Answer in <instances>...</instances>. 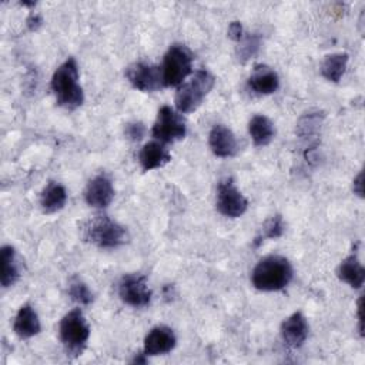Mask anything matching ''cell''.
<instances>
[{
    "label": "cell",
    "mask_w": 365,
    "mask_h": 365,
    "mask_svg": "<svg viewBox=\"0 0 365 365\" xmlns=\"http://www.w3.org/2000/svg\"><path fill=\"white\" fill-rule=\"evenodd\" d=\"M292 275V265L285 257L267 255L254 267L251 282L259 291H281L291 282Z\"/></svg>",
    "instance_id": "1"
},
{
    "label": "cell",
    "mask_w": 365,
    "mask_h": 365,
    "mask_svg": "<svg viewBox=\"0 0 365 365\" xmlns=\"http://www.w3.org/2000/svg\"><path fill=\"white\" fill-rule=\"evenodd\" d=\"M51 90L58 106L76 110L84 101V93L78 84V66L73 57L61 63L51 77Z\"/></svg>",
    "instance_id": "2"
},
{
    "label": "cell",
    "mask_w": 365,
    "mask_h": 365,
    "mask_svg": "<svg viewBox=\"0 0 365 365\" xmlns=\"http://www.w3.org/2000/svg\"><path fill=\"white\" fill-rule=\"evenodd\" d=\"M83 238L98 248H117L127 238V230L108 215H94L81 225Z\"/></svg>",
    "instance_id": "3"
},
{
    "label": "cell",
    "mask_w": 365,
    "mask_h": 365,
    "mask_svg": "<svg viewBox=\"0 0 365 365\" xmlns=\"http://www.w3.org/2000/svg\"><path fill=\"white\" fill-rule=\"evenodd\" d=\"M215 83L214 76L207 70H198L194 73L192 78L187 83H182L177 87L175 93V108L178 113H191L195 111L207 94L212 90Z\"/></svg>",
    "instance_id": "4"
},
{
    "label": "cell",
    "mask_w": 365,
    "mask_h": 365,
    "mask_svg": "<svg viewBox=\"0 0 365 365\" xmlns=\"http://www.w3.org/2000/svg\"><path fill=\"white\" fill-rule=\"evenodd\" d=\"M60 341L66 351L73 355H81L90 338V327L80 308L68 311L58 325Z\"/></svg>",
    "instance_id": "5"
},
{
    "label": "cell",
    "mask_w": 365,
    "mask_h": 365,
    "mask_svg": "<svg viewBox=\"0 0 365 365\" xmlns=\"http://www.w3.org/2000/svg\"><path fill=\"white\" fill-rule=\"evenodd\" d=\"M192 71V53L184 44H173L164 54L161 74L164 87H178Z\"/></svg>",
    "instance_id": "6"
},
{
    "label": "cell",
    "mask_w": 365,
    "mask_h": 365,
    "mask_svg": "<svg viewBox=\"0 0 365 365\" xmlns=\"http://www.w3.org/2000/svg\"><path fill=\"white\" fill-rule=\"evenodd\" d=\"M187 125L181 113L175 111L170 106H163L154 121L151 134L157 141L174 143L185 137Z\"/></svg>",
    "instance_id": "7"
},
{
    "label": "cell",
    "mask_w": 365,
    "mask_h": 365,
    "mask_svg": "<svg viewBox=\"0 0 365 365\" xmlns=\"http://www.w3.org/2000/svg\"><path fill=\"white\" fill-rule=\"evenodd\" d=\"M215 204L220 214L228 218H238L248 208L247 198L235 187L232 178H224L218 182Z\"/></svg>",
    "instance_id": "8"
},
{
    "label": "cell",
    "mask_w": 365,
    "mask_h": 365,
    "mask_svg": "<svg viewBox=\"0 0 365 365\" xmlns=\"http://www.w3.org/2000/svg\"><path fill=\"white\" fill-rule=\"evenodd\" d=\"M118 295L124 304L134 308H141L150 304L153 294L144 275L127 274L118 284Z\"/></svg>",
    "instance_id": "9"
},
{
    "label": "cell",
    "mask_w": 365,
    "mask_h": 365,
    "mask_svg": "<svg viewBox=\"0 0 365 365\" xmlns=\"http://www.w3.org/2000/svg\"><path fill=\"white\" fill-rule=\"evenodd\" d=\"M125 77L130 84L140 91H155L164 87L161 67L148 63H133L125 70Z\"/></svg>",
    "instance_id": "10"
},
{
    "label": "cell",
    "mask_w": 365,
    "mask_h": 365,
    "mask_svg": "<svg viewBox=\"0 0 365 365\" xmlns=\"http://www.w3.org/2000/svg\"><path fill=\"white\" fill-rule=\"evenodd\" d=\"M177 345V336L174 331L167 325L153 327L144 338L143 352L147 356H158L171 352Z\"/></svg>",
    "instance_id": "11"
},
{
    "label": "cell",
    "mask_w": 365,
    "mask_h": 365,
    "mask_svg": "<svg viewBox=\"0 0 365 365\" xmlns=\"http://www.w3.org/2000/svg\"><path fill=\"white\" fill-rule=\"evenodd\" d=\"M114 198V187L106 174H97L93 177L84 190V200L90 207L106 208Z\"/></svg>",
    "instance_id": "12"
},
{
    "label": "cell",
    "mask_w": 365,
    "mask_h": 365,
    "mask_svg": "<svg viewBox=\"0 0 365 365\" xmlns=\"http://www.w3.org/2000/svg\"><path fill=\"white\" fill-rule=\"evenodd\" d=\"M279 332H281L282 341L289 348H299L308 338L309 325L304 314L298 311L291 314L287 319L282 321Z\"/></svg>",
    "instance_id": "13"
},
{
    "label": "cell",
    "mask_w": 365,
    "mask_h": 365,
    "mask_svg": "<svg viewBox=\"0 0 365 365\" xmlns=\"http://www.w3.org/2000/svg\"><path fill=\"white\" fill-rule=\"evenodd\" d=\"M248 87L257 94H272L279 87V77L272 67L257 64L248 77Z\"/></svg>",
    "instance_id": "14"
},
{
    "label": "cell",
    "mask_w": 365,
    "mask_h": 365,
    "mask_svg": "<svg viewBox=\"0 0 365 365\" xmlns=\"http://www.w3.org/2000/svg\"><path fill=\"white\" fill-rule=\"evenodd\" d=\"M208 144L214 155L227 158L237 151V138L234 133L224 124H215L208 134Z\"/></svg>",
    "instance_id": "15"
},
{
    "label": "cell",
    "mask_w": 365,
    "mask_h": 365,
    "mask_svg": "<svg viewBox=\"0 0 365 365\" xmlns=\"http://www.w3.org/2000/svg\"><path fill=\"white\" fill-rule=\"evenodd\" d=\"M13 331L21 339L33 338L41 331L38 315L30 304H24L19 308L13 321Z\"/></svg>",
    "instance_id": "16"
},
{
    "label": "cell",
    "mask_w": 365,
    "mask_h": 365,
    "mask_svg": "<svg viewBox=\"0 0 365 365\" xmlns=\"http://www.w3.org/2000/svg\"><path fill=\"white\" fill-rule=\"evenodd\" d=\"M171 160L170 151L161 141H150L143 145L138 154L140 165L144 171H151L165 165Z\"/></svg>",
    "instance_id": "17"
},
{
    "label": "cell",
    "mask_w": 365,
    "mask_h": 365,
    "mask_svg": "<svg viewBox=\"0 0 365 365\" xmlns=\"http://www.w3.org/2000/svg\"><path fill=\"white\" fill-rule=\"evenodd\" d=\"M336 275L342 282L348 284L351 288L359 289L365 281V268L358 259V257L355 254H351L341 261V264L336 268Z\"/></svg>",
    "instance_id": "18"
},
{
    "label": "cell",
    "mask_w": 365,
    "mask_h": 365,
    "mask_svg": "<svg viewBox=\"0 0 365 365\" xmlns=\"http://www.w3.org/2000/svg\"><path fill=\"white\" fill-rule=\"evenodd\" d=\"M67 202L66 188L56 181H50L40 194V207L44 212L53 214L64 208Z\"/></svg>",
    "instance_id": "19"
},
{
    "label": "cell",
    "mask_w": 365,
    "mask_h": 365,
    "mask_svg": "<svg viewBox=\"0 0 365 365\" xmlns=\"http://www.w3.org/2000/svg\"><path fill=\"white\" fill-rule=\"evenodd\" d=\"M248 133L257 147H265L272 141L275 135V127L267 115L257 114L248 123Z\"/></svg>",
    "instance_id": "20"
},
{
    "label": "cell",
    "mask_w": 365,
    "mask_h": 365,
    "mask_svg": "<svg viewBox=\"0 0 365 365\" xmlns=\"http://www.w3.org/2000/svg\"><path fill=\"white\" fill-rule=\"evenodd\" d=\"M324 117L325 114L319 110H309L308 113H304L297 123V128H295L297 135L308 141H312L314 138H317L319 134Z\"/></svg>",
    "instance_id": "21"
},
{
    "label": "cell",
    "mask_w": 365,
    "mask_h": 365,
    "mask_svg": "<svg viewBox=\"0 0 365 365\" xmlns=\"http://www.w3.org/2000/svg\"><path fill=\"white\" fill-rule=\"evenodd\" d=\"M1 259V287L9 288L19 279V264L16 258V250L11 245H3L0 250Z\"/></svg>",
    "instance_id": "22"
},
{
    "label": "cell",
    "mask_w": 365,
    "mask_h": 365,
    "mask_svg": "<svg viewBox=\"0 0 365 365\" xmlns=\"http://www.w3.org/2000/svg\"><path fill=\"white\" fill-rule=\"evenodd\" d=\"M348 54L346 53H332L328 54L324 61L321 63V74L324 78L332 83H338L342 76L345 74L346 64H348Z\"/></svg>",
    "instance_id": "23"
},
{
    "label": "cell",
    "mask_w": 365,
    "mask_h": 365,
    "mask_svg": "<svg viewBox=\"0 0 365 365\" xmlns=\"http://www.w3.org/2000/svg\"><path fill=\"white\" fill-rule=\"evenodd\" d=\"M285 231V224L281 215H272L269 217L261 227L259 232L255 235L252 245L258 248L264 241L267 240H277L279 238Z\"/></svg>",
    "instance_id": "24"
},
{
    "label": "cell",
    "mask_w": 365,
    "mask_h": 365,
    "mask_svg": "<svg viewBox=\"0 0 365 365\" xmlns=\"http://www.w3.org/2000/svg\"><path fill=\"white\" fill-rule=\"evenodd\" d=\"M68 295L73 301H76L80 305H90L94 299L91 289L87 287V284L84 281H81L77 277L70 279Z\"/></svg>",
    "instance_id": "25"
},
{
    "label": "cell",
    "mask_w": 365,
    "mask_h": 365,
    "mask_svg": "<svg viewBox=\"0 0 365 365\" xmlns=\"http://www.w3.org/2000/svg\"><path fill=\"white\" fill-rule=\"evenodd\" d=\"M238 43H240L237 47L238 60L245 63L247 60H250L258 53L261 46V37L258 34H250L247 37H242Z\"/></svg>",
    "instance_id": "26"
},
{
    "label": "cell",
    "mask_w": 365,
    "mask_h": 365,
    "mask_svg": "<svg viewBox=\"0 0 365 365\" xmlns=\"http://www.w3.org/2000/svg\"><path fill=\"white\" fill-rule=\"evenodd\" d=\"M144 134H145V127L143 123H130L125 125V135L133 141L141 140Z\"/></svg>",
    "instance_id": "27"
},
{
    "label": "cell",
    "mask_w": 365,
    "mask_h": 365,
    "mask_svg": "<svg viewBox=\"0 0 365 365\" xmlns=\"http://www.w3.org/2000/svg\"><path fill=\"white\" fill-rule=\"evenodd\" d=\"M228 37L234 41H240L244 36V30H242V24L240 21H231L228 26Z\"/></svg>",
    "instance_id": "28"
},
{
    "label": "cell",
    "mask_w": 365,
    "mask_h": 365,
    "mask_svg": "<svg viewBox=\"0 0 365 365\" xmlns=\"http://www.w3.org/2000/svg\"><path fill=\"white\" fill-rule=\"evenodd\" d=\"M352 188H354V192L358 195V197H364V173L359 171L358 175L354 178V184H352Z\"/></svg>",
    "instance_id": "29"
},
{
    "label": "cell",
    "mask_w": 365,
    "mask_h": 365,
    "mask_svg": "<svg viewBox=\"0 0 365 365\" xmlns=\"http://www.w3.org/2000/svg\"><path fill=\"white\" fill-rule=\"evenodd\" d=\"M43 23V19L38 14H30L27 19V26L30 30H37Z\"/></svg>",
    "instance_id": "30"
},
{
    "label": "cell",
    "mask_w": 365,
    "mask_h": 365,
    "mask_svg": "<svg viewBox=\"0 0 365 365\" xmlns=\"http://www.w3.org/2000/svg\"><path fill=\"white\" fill-rule=\"evenodd\" d=\"M362 322H364V319H362V297H361L359 301H358V325H359V332H361V335H364Z\"/></svg>",
    "instance_id": "31"
}]
</instances>
